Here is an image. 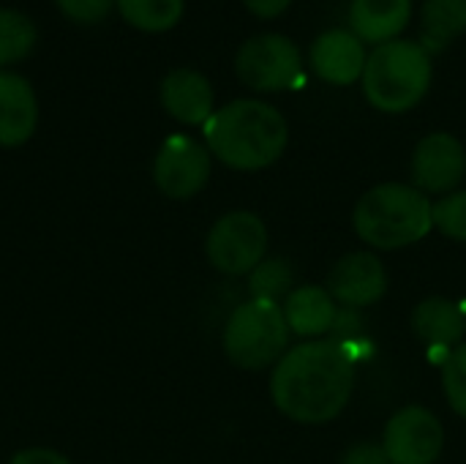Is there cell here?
Here are the masks:
<instances>
[{"label": "cell", "mask_w": 466, "mask_h": 464, "mask_svg": "<svg viewBox=\"0 0 466 464\" xmlns=\"http://www.w3.org/2000/svg\"><path fill=\"white\" fill-rule=\"evenodd\" d=\"M358 383L355 356L339 339H311L284 353L270 375V399L295 424L319 427L344 413Z\"/></svg>", "instance_id": "1"}, {"label": "cell", "mask_w": 466, "mask_h": 464, "mask_svg": "<svg viewBox=\"0 0 466 464\" xmlns=\"http://www.w3.org/2000/svg\"><path fill=\"white\" fill-rule=\"evenodd\" d=\"M213 159L238 172H257L276 164L289 142L287 118L268 101L235 98L218 107L202 126Z\"/></svg>", "instance_id": "2"}, {"label": "cell", "mask_w": 466, "mask_h": 464, "mask_svg": "<svg viewBox=\"0 0 466 464\" xmlns=\"http://www.w3.org/2000/svg\"><path fill=\"white\" fill-rule=\"evenodd\" d=\"M355 232L380 252H393L423 241L434 230L429 197L410 183H380L369 189L352 213Z\"/></svg>", "instance_id": "3"}, {"label": "cell", "mask_w": 466, "mask_h": 464, "mask_svg": "<svg viewBox=\"0 0 466 464\" xmlns=\"http://www.w3.org/2000/svg\"><path fill=\"white\" fill-rule=\"evenodd\" d=\"M434 63L429 49L412 38H396L369 52L363 71L366 101L385 115L415 109L431 90Z\"/></svg>", "instance_id": "4"}, {"label": "cell", "mask_w": 466, "mask_h": 464, "mask_svg": "<svg viewBox=\"0 0 466 464\" xmlns=\"http://www.w3.org/2000/svg\"><path fill=\"white\" fill-rule=\"evenodd\" d=\"M289 334L292 331L284 320L281 304L251 298L229 314L221 334V347L238 369L262 372L284 358Z\"/></svg>", "instance_id": "5"}, {"label": "cell", "mask_w": 466, "mask_h": 464, "mask_svg": "<svg viewBox=\"0 0 466 464\" xmlns=\"http://www.w3.org/2000/svg\"><path fill=\"white\" fill-rule=\"evenodd\" d=\"M238 79L257 93H281L303 79L300 46L284 33L248 36L235 55Z\"/></svg>", "instance_id": "6"}, {"label": "cell", "mask_w": 466, "mask_h": 464, "mask_svg": "<svg viewBox=\"0 0 466 464\" xmlns=\"http://www.w3.org/2000/svg\"><path fill=\"white\" fill-rule=\"evenodd\" d=\"M268 252V227L251 211H232L213 222L205 238L208 263L224 276H248Z\"/></svg>", "instance_id": "7"}, {"label": "cell", "mask_w": 466, "mask_h": 464, "mask_svg": "<svg viewBox=\"0 0 466 464\" xmlns=\"http://www.w3.org/2000/svg\"><path fill=\"white\" fill-rule=\"evenodd\" d=\"M210 170L213 156L205 142L191 134H172L156 150L153 183L169 200H191L208 186Z\"/></svg>", "instance_id": "8"}, {"label": "cell", "mask_w": 466, "mask_h": 464, "mask_svg": "<svg viewBox=\"0 0 466 464\" xmlns=\"http://www.w3.org/2000/svg\"><path fill=\"white\" fill-rule=\"evenodd\" d=\"M382 449L390 464H434L445 449V427L429 407H401L385 427Z\"/></svg>", "instance_id": "9"}, {"label": "cell", "mask_w": 466, "mask_h": 464, "mask_svg": "<svg viewBox=\"0 0 466 464\" xmlns=\"http://www.w3.org/2000/svg\"><path fill=\"white\" fill-rule=\"evenodd\" d=\"M466 175V148L456 134L431 131L412 153V186L423 194H451Z\"/></svg>", "instance_id": "10"}, {"label": "cell", "mask_w": 466, "mask_h": 464, "mask_svg": "<svg viewBox=\"0 0 466 464\" xmlns=\"http://www.w3.org/2000/svg\"><path fill=\"white\" fill-rule=\"evenodd\" d=\"M325 290L341 306L366 309V306H374L388 293V273L377 254L352 252V254H344L330 268Z\"/></svg>", "instance_id": "11"}, {"label": "cell", "mask_w": 466, "mask_h": 464, "mask_svg": "<svg viewBox=\"0 0 466 464\" xmlns=\"http://www.w3.org/2000/svg\"><path fill=\"white\" fill-rule=\"evenodd\" d=\"M366 60H369L366 44L350 27L322 30L309 49V63L314 74L336 88H350L358 79H363Z\"/></svg>", "instance_id": "12"}, {"label": "cell", "mask_w": 466, "mask_h": 464, "mask_svg": "<svg viewBox=\"0 0 466 464\" xmlns=\"http://www.w3.org/2000/svg\"><path fill=\"white\" fill-rule=\"evenodd\" d=\"M164 112L183 126H205L216 112V90L210 79L188 66L172 68L158 88Z\"/></svg>", "instance_id": "13"}, {"label": "cell", "mask_w": 466, "mask_h": 464, "mask_svg": "<svg viewBox=\"0 0 466 464\" xmlns=\"http://www.w3.org/2000/svg\"><path fill=\"white\" fill-rule=\"evenodd\" d=\"M38 129V96L30 79L0 68V148L25 145Z\"/></svg>", "instance_id": "14"}, {"label": "cell", "mask_w": 466, "mask_h": 464, "mask_svg": "<svg viewBox=\"0 0 466 464\" xmlns=\"http://www.w3.org/2000/svg\"><path fill=\"white\" fill-rule=\"evenodd\" d=\"M412 19V0H352L350 30L371 46L401 38Z\"/></svg>", "instance_id": "15"}, {"label": "cell", "mask_w": 466, "mask_h": 464, "mask_svg": "<svg viewBox=\"0 0 466 464\" xmlns=\"http://www.w3.org/2000/svg\"><path fill=\"white\" fill-rule=\"evenodd\" d=\"M281 309H284V320L289 331L303 339H319L328 331H333L339 323V309H336L333 295L317 284L295 287L281 304Z\"/></svg>", "instance_id": "16"}, {"label": "cell", "mask_w": 466, "mask_h": 464, "mask_svg": "<svg viewBox=\"0 0 466 464\" xmlns=\"http://www.w3.org/2000/svg\"><path fill=\"white\" fill-rule=\"evenodd\" d=\"M412 331L429 347H459L466 331V312L451 298H426L412 312Z\"/></svg>", "instance_id": "17"}, {"label": "cell", "mask_w": 466, "mask_h": 464, "mask_svg": "<svg viewBox=\"0 0 466 464\" xmlns=\"http://www.w3.org/2000/svg\"><path fill=\"white\" fill-rule=\"evenodd\" d=\"M466 33V0H423L420 44L429 55L442 52Z\"/></svg>", "instance_id": "18"}, {"label": "cell", "mask_w": 466, "mask_h": 464, "mask_svg": "<svg viewBox=\"0 0 466 464\" xmlns=\"http://www.w3.org/2000/svg\"><path fill=\"white\" fill-rule=\"evenodd\" d=\"M38 41L35 22L19 11L0 5V68H8L19 60H25Z\"/></svg>", "instance_id": "19"}, {"label": "cell", "mask_w": 466, "mask_h": 464, "mask_svg": "<svg viewBox=\"0 0 466 464\" xmlns=\"http://www.w3.org/2000/svg\"><path fill=\"white\" fill-rule=\"evenodd\" d=\"M115 5L128 25L147 33L172 30L186 11V0H115Z\"/></svg>", "instance_id": "20"}, {"label": "cell", "mask_w": 466, "mask_h": 464, "mask_svg": "<svg viewBox=\"0 0 466 464\" xmlns=\"http://www.w3.org/2000/svg\"><path fill=\"white\" fill-rule=\"evenodd\" d=\"M292 282H295V271L284 257H265L248 273V290L251 298L257 301H273V304H279L281 298L287 301V295L292 293Z\"/></svg>", "instance_id": "21"}, {"label": "cell", "mask_w": 466, "mask_h": 464, "mask_svg": "<svg viewBox=\"0 0 466 464\" xmlns=\"http://www.w3.org/2000/svg\"><path fill=\"white\" fill-rule=\"evenodd\" d=\"M434 230L445 238L466 243V191H451L431 205Z\"/></svg>", "instance_id": "22"}, {"label": "cell", "mask_w": 466, "mask_h": 464, "mask_svg": "<svg viewBox=\"0 0 466 464\" xmlns=\"http://www.w3.org/2000/svg\"><path fill=\"white\" fill-rule=\"evenodd\" d=\"M442 388L451 410L466 418V342L448 353L442 364Z\"/></svg>", "instance_id": "23"}, {"label": "cell", "mask_w": 466, "mask_h": 464, "mask_svg": "<svg viewBox=\"0 0 466 464\" xmlns=\"http://www.w3.org/2000/svg\"><path fill=\"white\" fill-rule=\"evenodd\" d=\"M55 3L68 19L82 22V25L101 22L115 5V0H55Z\"/></svg>", "instance_id": "24"}, {"label": "cell", "mask_w": 466, "mask_h": 464, "mask_svg": "<svg viewBox=\"0 0 466 464\" xmlns=\"http://www.w3.org/2000/svg\"><path fill=\"white\" fill-rule=\"evenodd\" d=\"M8 464H71V459L55 449H44V446H30V449H22L16 451Z\"/></svg>", "instance_id": "25"}, {"label": "cell", "mask_w": 466, "mask_h": 464, "mask_svg": "<svg viewBox=\"0 0 466 464\" xmlns=\"http://www.w3.org/2000/svg\"><path fill=\"white\" fill-rule=\"evenodd\" d=\"M341 464H390L382 443H355L347 454Z\"/></svg>", "instance_id": "26"}, {"label": "cell", "mask_w": 466, "mask_h": 464, "mask_svg": "<svg viewBox=\"0 0 466 464\" xmlns=\"http://www.w3.org/2000/svg\"><path fill=\"white\" fill-rule=\"evenodd\" d=\"M243 5L257 19H276V16L287 14V8L292 5V0H243Z\"/></svg>", "instance_id": "27"}, {"label": "cell", "mask_w": 466, "mask_h": 464, "mask_svg": "<svg viewBox=\"0 0 466 464\" xmlns=\"http://www.w3.org/2000/svg\"><path fill=\"white\" fill-rule=\"evenodd\" d=\"M464 312H466V309H464Z\"/></svg>", "instance_id": "28"}]
</instances>
